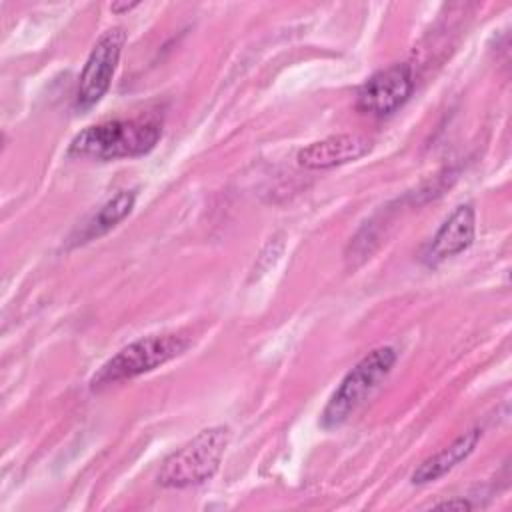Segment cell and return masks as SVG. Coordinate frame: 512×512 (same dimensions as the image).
Wrapping results in <instances>:
<instances>
[{
	"instance_id": "cell-1",
	"label": "cell",
	"mask_w": 512,
	"mask_h": 512,
	"mask_svg": "<svg viewBox=\"0 0 512 512\" xmlns=\"http://www.w3.org/2000/svg\"><path fill=\"white\" fill-rule=\"evenodd\" d=\"M162 128L156 120H108L84 128L70 142L68 154L92 160H116L148 154L160 140Z\"/></svg>"
},
{
	"instance_id": "cell-2",
	"label": "cell",
	"mask_w": 512,
	"mask_h": 512,
	"mask_svg": "<svg viewBox=\"0 0 512 512\" xmlns=\"http://www.w3.org/2000/svg\"><path fill=\"white\" fill-rule=\"evenodd\" d=\"M230 432L212 426L196 434L182 448L174 450L158 470V484L164 488H188L210 480L224 456Z\"/></svg>"
},
{
	"instance_id": "cell-3",
	"label": "cell",
	"mask_w": 512,
	"mask_h": 512,
	"mask_svg": "<svg viewBox=\"0 0 512 512\" xmlns=\"http://www.w3.org/2000/svg\"><path fill=\"white\" fill-rule=\"evenodd\" d=\"M396 362V350L392 346H380L368 352L338 384L328 404L322 410L320 424L326 430L342 426L372 390L390 374Z\"/></svg>"
},
{
	"instance_id": "cell-4",
	"label": "cell",
	"mask_w": 512,
	"mask_h": 512,
	"mask_svg": "<svg viewBox=\"0 0 512 512\" xmlns=\"http://www.w3.org/2000/svg\"><path fill=\"white\" fill-rule=\"evenodd\" d=\"M188 344L190 340L180 334H152L134 340L102 364V368L92 376L90 388L102 390L110 384H118L146 374L180 356L188 348Z\"/></svg>"
},
{
	"instance_id": "cell-5",
	"label": "cell",
	"mask_w": 512,
	"mask_h": 512,
	"mask_svg": "<svg viewBox=\"0 0 512 512\" xmlns=\"http://www.w3.org/2000/svg\"><path fill=\"white\" fill-rule=\"evenodd\" d=\"M124 42H126V32L120 26H116L106 30L92 46L86 58V64L80 72V80L74 96V108L78 112H86L94 108L108 92Z\"/></svg>"
},
{
	"instance_id": "cell-6",
	"label": "cell",
	"mask_w": 512,
	"mask_h": 512,
	"mask_svg": "<svg viewBox=\"0 0 512 512\" xmlns=\"http://www.w3.org/2000/svg\"><path fill=\"white\" fill-rule=\"evenodd\" d=\"M414 90V72L406 62L374 72L356 92V108L362 114L384 118L396 112Z\"/></svg>"
},
{
	"instance_id": "cell-7",
	"label": "cell",
	"mask_w": 512,
	"mask_h": 512,
	"mask_svg": "<svg viewBox=\"0 0 512 512\" xmlns=\"http://www.w3.org/2000/svg\"><path fill=\"white\" fill-rule=\"evenodd\" d=\"M372 142L358 134H336L304 146L296 160L306 170H328L368 154Z\"/></svg>"
},
{
	"instance_id": "cell-8",
	"label": "cell",
	"mask_w": 512,
	"mask_h": 512,
	"mask_svg": "<svg viewBox=\"0 0 512 512\" xmlns=\"http://www.w3.org/2000/svg\"><path fill=\"white\" fill-rule=\"evenodd\" d=\"M476 234V212L472 204H460L436 230L428 250L424 252V262L434 266L450 256H456L470 248Z\"/></svg>"
},
{
	"instance_id": "cell-9",
	"label": "cell",
	"mask_w": 512,
	"mask_h": 512,
	"mask_svg": "<svg viewBox=\"0 0 512 512\" xmlns=\"http://www.w3.org/2000/svg\"><path fill=\"white\" fill-rule=\"evenodd\" d=\"M480 436H482L480 428L466 430L454 442L444 446L440 452H436L430 458H426L412 472L410 482L412 484H428V482H434V480L442 478L444 474H448L452 468H456L462 460H466L474 452L476 444L480 442Z\"/></svg>"
},
{
	"instance_id": "cell-10",
	"label": "cell",
	"mask_w": 512,
	"mask_h": 512,
	"mask_svg": "<svg viewBox=\"0 0 512 512\" xmlns=\"http://www.w3.org/2000/svg\"><path fill=\"white\" fill-rule=\"evenodd\" d=\"M136 202V192L134 190H122L116 196H112L110 200H106L80 228L78 232L70 238L72 246L78 244H86L94 238L104 236L106 232H110L118 222H122L134 208Z\"/></svg>"
},
{
	"instance_id": "cell-11",
	"label": "cell",
	"mask_w": 512,
	"mask_h": 512,
	"mask_svg": "<svg viewBox=\"0 0 512 512\" xmlns=\"http://www.w3.org/2000/svg\"><path fill=\"white\" fill-rule=\"evenodd\" d=\"M436 510H458V512H464V510H472L474 504L466 498H454V500H446V502H440L434 506Z\"/></svg>"
},
{
	"instance_id": "cell-12",
	"label": "cell",
	"mask_w": 512,
	"mask_h": 512,
	"mask_svg": "<svg viewBox=\"0 0 512 512\" xmlns=\"http://www.w3.org/2000/svg\"><path fill=\"white\" fill-rule=\"evenodd\" d=\"M136 6H138V2H124V4L114 2V4H110V10L116 12V14H122V12H128V10L136 8Z\"/></svg>"
}]
</instances>
